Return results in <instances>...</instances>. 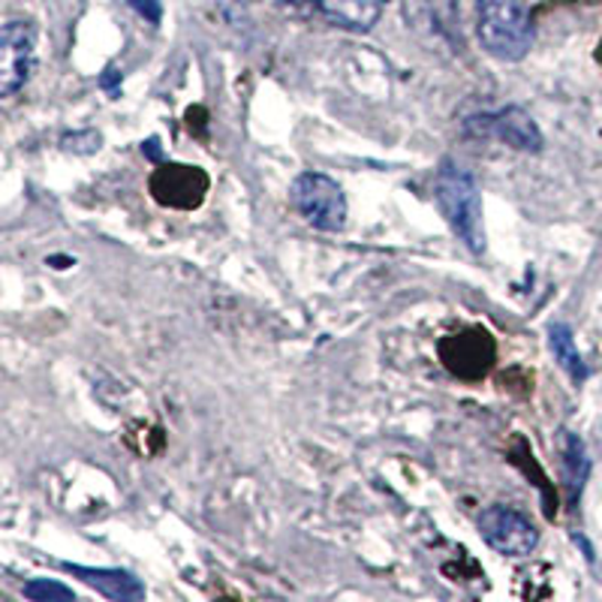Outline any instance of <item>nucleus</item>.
Returning a JSON list of instances; mask_svg holds the SVG:
<instances>
[{
	"mask_svg": "<svg viewBox=\"0 0 602 602\" xmlns=\"http://www.w3.org/2000/svg\"><path fill=\"white\" fill-rule=\"evenodd\" d=\"M434 199L440 214L471 253H485V218H482L479 187L464 166L443 160L434 181Z\"/></svg>",
	"mask_w": 602,
	"mask_h": 602,
	"instance_id": "1",
	"label": "nucleus"
},
{
	"mask_svg": "<svg viewBox=\"0 0 602 602\" xmlns=\"http://www.w3.org/2000/svg\"><path fill=\"white\" fill-rule=\"evenodd\" d=\"M476 33L482 49L504 64L534 49V19L525 0H476Z\"/></svg>",
	"mask_w": 602,
	"mask_h": 602,
	"instance_id": "2",
	"label": "nucleus"
},
{
	"mask_svg": "<svg viewBox=\"0 0 602 602\" xmlns=\"http://www.w3.org/2000/svg\"><path fill=\"white\" fill-rule=\"evenodd\" d=\"M293 209L323 232H340L347 226V197L335 178L323 172H302L289 190Z\"/></svg>",
	"mask_w": 602,
	"mask_h": 602,
	"instance_id": "3",
	"label": "nucleus"
},
{
	"mask_svg": "<svg viewBox=\"0 0 602 602\" xmlns=\"http://www.w3.org/2000/svg\"><path fill=\"white\" fill-rule=\"evenodd\" d=\"M437 356L452 377H458L464 383H479L492 373L497 361V340L482 326H467L455 335L440 338Z\"/></svg>",
	"mask_w": 602,
	"mask_h": 602,
	"instance_id": "4",
	"label": "nucleus"
},
{
	"mask_svg": "<svg viewBox=\"0 0 602 602\" xmlns=\"http://www.w3.org/2000/svg\"><path fill=\"white\" fill-rule=\"evenodd\" d=\"M211 190V178L202 166L157 163L148 178V193L157 205L172 211H197Z\"/></svg>",
	"mask_w": 602,
	"mask_h": 602,
	"instance_id": "5",
	"label": "nucleus"
},
{
	"mask_svg": "<svg viewBox=\"0 0 602 602\" xmlns=\"http://www.w3.org/2000/svg\"><path fill=\"white\" fill-rule=\"evenodd\" d=\"M479 537L506 558H527L539 546V530L525 513H518L515 506H488L479 515Z\"/></svg>",
	"mask_w": 602,
	"mask_h": 602,
	"instance_id": "6",
	"label": "nucleus"
},
{
	"mask_svg": "<svg viewBox=\"0 0 602 602\" xmlns=\"http://www.w3.org/2000/svg\"><path fill=\"white\" fill-rule=\"evenodd\" d=\"M36 70V24L12 19L0 31V94L12 97Z\"/></svg>",
	"mask_w": 602,
	"mask_h": 602,
	"instance_id": "7",
	"label": "nucleus"
},
{
	"mask_svg": "<svg viewBox=\"0 0 602 602\" xmlns=\"http://www.w3.org/2000/svg\"><path fill=\"white\" fill-rule=\"evenodd\" d=\"M464 130L471 136H479V139H500L515 151H542V133H539L537 120L530 118L521 106H506L500 112L476 115L464 124Z\"/></svg>",
	"mask_w": 602,
	"mask_h": 602,
	"instance_id": "8",
	"label": "nucleus"
},
{
	"mask_svg": "<svg viewBox=\"0 0 602 602\" xmlns=\"http://www.w3.org/2000/svg\"><path fill=\"white\" fill-rule=\"evenodd\" d=\"M310 10L344 31H371L389 0H305Z\"/></svg>",
	"mask_w": 602,
	"mask_h": 602,
	"instance_id": "9",
	"label": "nucleus"
},
{
	"mask_svg": "<svg viewBox=\"0 0 602 602\" xmlns=\"http://www.w3.org/2000/svg\"><path fill=\"white\" fill-rule=\"evenodd\" d=\"M70 575L82 579L88 588L99 591L115 602H136L145 600V584L133 572L109 570V567H82V563H64Z\"/></svg>",
	"mask_w": 602,
	"mask_h": 602,
	"instance_id": "10",
	"label": "nucleus"
},
{
	"mask_svg": "<svg viewBox=\"0 0 602 602\" xmlns=\"http://www.w3.org/2000/svg\"><path fill=\"white\" fill-rule=\"evenodd\" d=\"M563 479H567V492H570V504H579L581 488L588 482V473H591V461H588V450L575 434L563 431Z\"/></svg>",
	"mask_w": 602,
	"mask_h": 602,
	"instance_id": "11",
	"label": "nucleus"
},
{
	"mask_svg": "<svg viewBox=\"0 0 602 602\" xmlns=\"http://www.w3.org/2000/svg\"><path fill=\"white\" fill-rule=\"evenodd\" d=\"M548 344H551V352H555V359H558L560 368L570 373L572 383H584V380H588V365H584L579 347H575V340H572L570 326L555 323V326L548 329Z\"/></svg>",
	"mask_w": 602,
	"mask_h": 602,
	"instance_id": "12",
	"label": "nucleus"
},
{
	"mask_svg": "<svg viewBox=\"0 0 602 602\" xmlns=\"http://www.w3.org/2000/svg\"><path fill=\"white\" fill-rule=\"evenodd\" d=\"M24 596L33 602H73L76 593L73 588H64L61 581H49V579H33L24 584Z\"/></svg>",
	"mask_w": 602,
	"mask_h": 602,
	"instance_id": "13",
	"label": "nucleus"
},
{
	"mask_svg": "<svg viewBox=\"0 0 602 602\" xmlns=\"http://www.w3.org/2000/svg\"><path fill=\"white\" fill-rule=\"evenodd\" d=\"M127 3H130L133 10L139 12V15H142L145 22L160 24V19H163V7H160L157 0H127Z\"/></svg>",
	"mask_w": 602,
	"mask_h": 602,
	"instance_id": "14",
	"label": "nucleus"
},
{
	"mask_svg": "<svg viewBox=\"0 0 602 602\" xmlns=\"http://www.w3.org/2000/svg\"><path fill=\"white\" fill-rule=\"evenodd\" d=\"M596 61L602 64V40H600V45H596Z\"/></svg>",
	"mask_w": 602,
	"mask_h": 602,
	"instance_id": "15",
	"label": "nucleus"
}]
</instances>
